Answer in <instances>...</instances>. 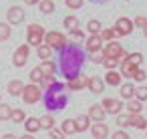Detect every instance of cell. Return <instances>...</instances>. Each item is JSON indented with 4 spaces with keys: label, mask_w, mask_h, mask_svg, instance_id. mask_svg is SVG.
I'll list each match as a JSON object with an SVG mask.
<instances>
[{
    "label": "cell",
    "mask_w": 147,
    "mask_h": 139,
    "mask_svg": "<svg viewBox=\"0 0 147 139\" xmlns=\"http://www.w3.org/2000/svg\"><path fill=\"white\" fill-rule=\"evenodd\" d=\"M103 65H105V69H107V71H119L121 61H117V59H107V57H105Z\"/></svg>",
    "instance_id": "36"
},
{
    "label": "cell",
    "mask_w": 147,
    "mask_h": 139,
    "mask_svg": "<svg viewBox=\"0 0 147 139\" xmlns=\"http://www.w3.org/2000/svg\"><path fill=\"white\" fill-rule=\"evenodd\" d=\"M131 65H135V67H141V63H143V55L141 53H129V59H127Z\"/></svg>",
    "instance_id": "37"
},
{
    "label": "cell",
    "mask_w": 147,
    "mask_h": 139,
    "mask_svg": "<svg viewBox=\"0 0 147 139\" xmlns=\"http://www.w3.org/2000/svg\"><path fill=\"white\" fill-rule=\"evenodd\" d=\"M38 121H40V129H45V131H51V129H55V117H53L51 113L42 115Z\"/></svg>",
    "instance_id": "27"
},
{
    "label": "cell",
    "mask_w": 147,
    "mask_h": 139,
    "mask_svg": "<svg viewBox=\"0 0 147 139\" xmlns=\"http://www.w3.org/2000/svg\"><path fill=\"white\" fill-rule=\"evenodd\" d=\"M24 129H26V133L34 135L36 131H40V121H38L36 117H26V121H24Z\"/></svg>",
    "instance_id": "22"
},
{
    "label": "cell",
    "mask_w": 147,
    "mask_h": 139,
    "mask_svg": "<svg viewBox=\"0 0 147 139\" xmlns=\"http://www.w3.org/2000/svg\"><path fill=\"white\" fill-rule=\"evenodd\" d=\"M22 101L26 103V105H36L40 99H42V89H40V85H32V83H28V85H24V91H22Z\"/></svg>",
    "instance_id": "6"
},
{
    "label": "cell",
    "mask_w": 147,
    "mask_h": 139,
    "mask_svg": "<svg viewBox=\"0 0 147 139\" xmlns=\"http://www.w3.org/2000/svg\"><path fill=\"white\" fill-rule=\"evenodd\" d=\"M79 18L77 16H73V14H69V16H65L63 18V26L67 28V32L71 34V32H75V30H79Z\"/></svg>",
    "instance_id": "20"
},
{
    "label": "cell",
    "mask_w": 147,
    "mask_h": 139,
    "mask_svg": "<svg viewBox=\"0 0 147 139\" xmlns=\"http://www.w3.org/2000/svg\"><path fill=\"white\" fill-rule=\"evenodd\" d=\"M65 4H67V8H71V10H79V8L83 6V0H65Z\"/></svg>",
    "instance_id": "40"
},
{
    "label": "cell",
    "mask_w": 147,
    "mask_h": 139,
    "mask_svg": "<svg viewBox=\"0 0 147 139\" xmlns=\"http://www.w3.org/2000/svg\"><path fill=\"white\" fill-rule=\"evenodd\" d=\"M101 38H103V40H107V43H113L115 38H121V34L111 26V28H105V30L101 32Z\"/></svg>",
    "instance_id": "29"
},
{
    "label": "cell",
    "mask_w": 147,
    "mask_h": 139,
    "mask_svg": "<svg viewBox=\"0 0 147 139\" xmlns=\"http://www.w3.org/2000/svg\"><path fill=\"white\" fill-rule=\"evenodd\" d=\"M91 2H107V0H91Z\"/></svg>",
    "instance_id": "50"
},
{
    "label": "cell",
    "mask_w": 147,
    "mask_h": 139,
    "mask_svg": "<svg viewBox=\"0 0 147 139\" xmlns=\"http://www.w3.org/2000/svg\"><path fill=\"white\" fill-rule=\"evenodd\" d=\"M38 8H40V12H42V14H53L57 6H55V0H40Z\"/></svg>",
    "instance_id": "31"
},
{
    "label": "cell",
    "mask_w": 147,
    "mask_h": 139,
    "mask_svg": "<svg viewBox=\"0 0 147 139\" xmlns=\"http://www.w3.org/2000/svg\"><path fill=\"white\" fill-rule=\"evenodd\" d=\"M103 47H105V40L101 38V34H91L85 40V53H89V55L103 53Z\"/></svg>",
    "instance_id": "8"
},
{
    "label": "cell",
    "mask_w": 147,
    "mask_h": 139,
    "mask_svg": "<svg viewBox=\"0 0 147 139\" xmlns=\"http://www.w3.org/2000/svg\"><path fill=\"white\" fill-rule=\"evenodd\" d=\"M24 4H30V6L32 4H40V0H24Z\"/></svg>",
    "instance_id": "48"
},
{
    "label": "cell",
    "mask_w": 147,
    "mask_h": 139,
    "mask_svg": "<svg viewBox=\"0 0 147 139\" xmlns=\"http://www.w3.org/2000/svg\"><path fill=\"white\" fill-rule=\"evenodd\" d=\"M10 113H12V107L10 105L0 103V121H10Z\"/></svg>",
    "instance_id": "35"
},
{
    "label": "cell",
    "mask_w": 147,
    "mask_h": 139,
    "mask_svg": "<svg viewBox=\"0 0 147 139\" xmlns=\"http://www.w3.org/2000/svg\"><path fill=\"white\" fill-rule=\"evenodd\" d=\"M28 57H30V47L24 43V45H20V47L14 51V55H12V65L18 67V69H22V67L28 63Z\"/></svg>",
    "instance_id": "7"
},
{
    "label": "cell",
    "mask_w": 147,
    "mask_h": 139,
    "mask_svg": "<svg viewBox=\"0 0 147 139\" xmlns=\"http://www.w3.org/2000/svg\"><path fill=\"white\" fill-rule=\"evenodd\" d=\"M71 38H75V40H87V36H85V32L81 28L75 30V32H71Z\"/></svg>",
    "instance_id": "44"
},
{
    "label": "cell",
    "mask_w": 147,
    "mask_h": 139,
    "mask_svg": "<svg viewBox=\"0 0 147 139\" xmlns=\"http://www.w3.org/2000/svg\"><path fill=\"white\" fill-rule=\"evenodd\" d=\"M119 95H121V99H127V101H131L133 97H135V85L129 81V83H123L121 87H119Z\"/></svg>",
    "instance_id": "19"
},
{
    "label": "cell",
    "mask_w": 147,
    "mask_h": 139,
    "mask_svg": "<svg viewBox=\"0 0 147 139\" xmlns=\"http://www.w3.org/2000/svg\"><path fill=\"white\" fill-rule=\"evenodd\" d=\"M2 139H18L14 133H6V135H2Z\"/></svg>",
    "instance_id": "47"
},
{
    "label": "cell",
    "mask_w": 147,
    "mask_h": 139,
    "mask_svg": "<svg viewBox=\"0 0 147 139\" xmlns=\"http://www.w3.org/2000/svg\"><path fill=\"white\" fill-rule=\"evenodd\" d=\"M129 121H131V115H123V113H121V115H117V121H115V123H117L121 129H125V127H129Z\"/></svg>",
    "instance_id": "38"
},
{
    "label": "cell",
    "mask_w": 147,
    "mask_h": 139,
    "mask_svg": "<svg viewBox=\"0 0 147 139\" xmlns=\"http://www.w3.org/2000/svg\"><path fill=\"white\" fill-rule=\"evenodd\" d=\"M87 89H89L93 95H99V93L105 91V81H103L101 77H89V85H87Z\"/></svg>",
    "instance_id": "16"
},
{
    "label": "cell",
    "mask_w": 147,
    "mask_h": 139,
    "mask_svg": "<svg viewBox=\"0 0 147 139\" xmlns=\"http://www.w3.org/2000/svg\"><path fill=\"white\" fill-rule=\"evenodd\" d=\"M45 28H42V24H28L26 26V45L28 47H34V49H38L40 45H45Z\"/></svg>",
    "instance_id": "3"
},
{
    "label": "cell",
    "mask_w": 147,
    "mask_h": 139,
    "mask_svg": "<svg viewBox=\"0 0 147 139\" xmlns=\"http://www.w3.org/2000/svg\"><path fill=\"white\" fill-rule=\"evenodd\" d=\"M121 36H127V34H131L133 30H135V24H133V20L131 18H127V16H121V18H117V22H115V26H113Z\"/></svg>",
    "instance_id": "11"
},
{
    "label": "cell",
    "mask_w": 147,
    "mask_h": 139,
    "mask_svg": "<svg viewBox=\"0 0 147 139\" xmlns=\"http://www.w3.org/2000/svg\"><path fill=\"white\" fill-rule=\"evenodd\" d=\"M145 79H147V73H145L143 69H139V71L135 73V77H133V81H135V83H143Z\"/></svg>",
    "instance_id": "43"
},
{
    "label": "cell",
    "mask_w": 147,
    "mask_h": 139,
    "mask_svg": "<svg viewBox=\"0 0 147 139\" xmlns=\"http://www.w3.org/2000/svg\"><path fill=\"white\" fill-rule=\"evenodd\" d=\"M28 79H30V83H32V85H40V83H42V73H40V69H38V67H34V69L28 73Z\"/></svg>",
    "instance_id": "34"
},
{
    "label": "cell",
    "mask_w": 147,
    "mask_h": 139,
    "mask_svg": "<svg viewBox=\"0 0 147 139\" xmlns=\"http://www.w3.org/2000/svg\"><path fill=\"white\" fill-rule=\"evenodd\" d=\"M87 53L77 43H69L63 51H59V67L67 81H73L81 75V69L85 65Z\"/></svg>",
    "instance_id": "1"
},
{
    "label": "cell",
    "mask_w": 147,
    "mask_h": 139,
    "mask_svg": "<svg viewBox=\"0 0 147 139\" xmlns=\"http://www.w3.org/2000/svg\"><path fill=\"white\" fill-rule=\"evenodd\" d=\"M135 99L137 101H147V87H135Z\"/></svg>",
    "instance_id": "39"
},
{
    "label": "cell",
    "mask_w": 147,
    "mask_h": 139,
    "mask_svg": "<svg viewBox=\"0 0 147 139\" xmlns=\"http://www.w3.org/2000/svg\"><path fill=\"white\" fill-rule=\"evenodd\" d=\"M49 137H51V139H65V133H63L61 129H57V127H55V129H51V131H49Z\"/></svg>",
    "instance_id": "42"
},
{
    "label": "cell",
    "mask_w": 147,
    "mask_h": 139,
    "mask_svg": "<svg viewBox=\"0 0 147 139\" xmlns=\"http://www.w3.org/2000/svg\"><path fill=\"white\" fill-rule=\"evenodd\" d=\"M133 24H135V26H139V28H145V26H147V18H145L143 14H139V16H135V18H133Z\"/></svg>",
    "instance_id": "41"
},
{
    "label": "cell",
    "mask_w": 147,
    "mask_h": 139,
    "mask_svg": "<svg viewBox=\"0 0 147 139\" xmlns=\"http://www.w3.org/2000/svg\"><path fill=\"white\" fill-rule=\"evenodd\" d=\"M45 45L51 49V51H63L67 45H69V38L67 34L59 32V30H49L45 34Z\"/></svg>",
    "instance_id": "4"
},
{
    "label": "cell",
    "mask_w": 147,
    "mask_h": 139,
    "mask_svg": "<svg viewBox=\"0 0 147 139\" xmlns=\"http://www.w3.org/2000/svg\"><path fill=\"white\" fill-rule=\"evenodd\" d=\"M91 61H93L95 65H103L105 57H103V53H95V55H91Z\"/></svg>",
    "instance_id": "45"
},
{
    "label": "cell",
    "mask_w": 147,
    "mask_h": 139,
    "mask_svg": "<svg viewBox=\"0 0 147 139\" xmlns=\"http://www.w3.org/2000/svg\"><path fill=\"white\" fill-rule=\"evenodd\" d=\"M129 127H135V129H147V119H145L143 115H131Z\"/></svg>",
    "instance_id": "25"
},
{
    "label": "cell",
    "mask_w": 147,
    "mask_h": 139,
    "mask_svg": "<svg viewBox=\"0 0 147 139\" xmlns=\"http://www.w3.org/2000/svg\"><path fill=\"white\" fill-rule=\"evenodd\" d=\"M87 85H89V77L81 73L77 79L67 81V91H81V89H87Z\"/></svg>",
    "instance_id": "12"
},
{
    "label": "cell",
    "mask_w": 147,
    "mask_h": 139,
    "mask_svg": "<svg viewBox=\"0 0 147 139\" xmlns=\"http://www.w3.org/2000/svg\"><path fill=\"white\" fill-rule=\"evenodd\" d=\"M61 131L65 133V137H67V135H73V133H77V125H75V119H65V121L61 123Z\"/></svg>",
    "instance_id": "26"
},
{
    "label": "cell",
    "mask_w": 147,
    "mask_h": 139,
    "mask_svg": "<svg viewBox=\"0 0 147 139\" xmlns=\"http://www.w3.org/2000/svg\"><path fill=\"white\" fill-rule=\"evenodd\" d=\"M127 59H129V57H127ZM139 69H141V67H135V65H131L129 61H123L121 67H119V73H121V77H125V79H133Z\"/></svg>",
    "instance_id": "14"
},
{
    "label": "cell",
    "mask_w": 147,
    "mask_h": 139,
    "mask_svg": "<svg viewBox=\"0 0 147 139\" xmlns=\"http://www.w3.org/2000/svg\"><path fill=\"white\" fill-rule=\"evenodd\" d=\"M105 85H111V87H121L123 85V77L119 71H107L105 73Z\"/></svg>",
    "instance_id": "15"
},
{
    "label": "cell",
    "mask_w": 147,
    "mask_h": 139,
    "mask_svg": "<svg viewBox=\"0 0 147 139\" xmlns=\"http://www.w3.org/2000/svg\"><path fill=\"white\" fill-rule=\"evenodd\" d=\"M103 57H107V59H117V61H127V57H129V53L121 47V43L119 40H113V43H107L105 47H103Z\"/></svg>",
    "instance_id": "5"
},
{
    "label": "cell",
    "mask_w": 147,
    "mask_h": 139,
    "mask_svg": "<svg viewBox=\"0 0 147 139\" xmlns=\"http://www.w3.org/2000/svg\"><path fill=\"white\" fill-rule=\"evenodd\" d=\"M91 133H93L95 139H107L109 137V127H107V123H93Z\"/></svg>",
    "instance_id": "17"
},
{
    "label": "cell",
    "mask_w": 147,
    "mask_h": 139,
    "mask_svg": "<svg viewBox=\"0 0 147 139\" xmlns=\"http://www.w3.org/2000/svg\"><path fill=\"white\" fill-rule=\"evenodd\" d=\"M111 139H129V135H127V131L119 129V131H115V133L111 135Z\"/></svg>",
    "instance_id": "46"
},
{
    "label": "cell",
    "mask_w": 147,
    "mask_h": 139,
    "mask_svg": "<svg viewBox=\"0 0 147 139\" xmlns=\"http://www.w3.org/2000/svg\"><path fill=\"white\" fill-rule=\"evenodd\" d=\"M87 32H91V34H101V32H103V24H101L97 18H93V20L87 22Z\"/></svg>",
    "instance_id": "28"
},
{
    "label": "cell",
    "mask_w": 147,
    "mask_h": 139,
    "mask_svg": "<svg viewBox=\"0 0 147 139\" xmlns=\"http://www.w3.org/2000/svg\"><path fill=\"white\" fill-rule=\"evenodd\" d=\"M42 101H45V107L49 111H61L67 107L69 103V95H67V85L55 81L49 89H45V95H42Z\"/></svg>",
    "instance_id": "2"
},
{
    "label": "cell",
    "mask_w": 147,
    "mask_h": 139,
    "mask_svg": "<svg viewBox=\"0 0 147 139\" xmlns=\"http://www.w3.org/2000/svg\"><path fill=\"white\" fill-rule=\"evenodd\" d=\"M125 107H127V115H141V111H143V103L137 99H131Z\"/></svg>",
    "instance_id": "23"
},
{
    "label": "cell",
    "mask_w": 147,
    "mask_h": 139,
    "mask_svg": "<svg viewBox=\"0 0 147 139\" xmlns=\"http://www.w3.org/2000/svg\"><path fill=\"white\" fill-rule=\"evenodd\" d=\"M87 115L91 117L93 123H105V117H107V113H105V109L101 105H91V109H89Z\"/></svg>",
    "instance_id": "13"
},
{
    "label": "cell",
    "mask_w": 147,
    "mask_h": 139,
    "mask_svg": "<svg viewBox=\"0 0 147 139\" xmlns=\"http://www.w3.org/2000/svg\"><path fill=\"white\" fill-rule=\"evenodd\" d=\"M51 55H53V51L47 47V45H40L38 49H36V57L42 61V63H47V61H51Z\"/></svg>",
    "instance_id": "30"
},
{
    "label": "cell",
    "mask_w": 147,
    "mask_h": 139,
    "mask_svg": "<svg viewBox=\"0 0 147 139\" xmlns=\"http://www.w3.org/2000/svg\"><path fill=\"white\" fill-rule=\"evenodd\" d=\"M6 89H8V93H10L12 97H18V95H22V91H24V83H22L20 79H12Z\"/></svg>",
    "instance_id": "21"
},
{
    "label": "cell",
    "mask_w": 147,
    "mask_h": 139,
    "mask_svg": "<svg viewBox=\"0 0 147 139\" xmlns=\"http://www.w3.org/2000/svg\"><path fill=\"white\" fill-rule=\"evenodd\" d=\"M24 18H26V14L20 6H8V10H6V22L8 24H22Z\"/></svg>",
    "instance_id": "10"
},
{
    "label": "cell",
    "mask_w": 147,
    "mask_h": 139,
    "mask_svg": "<svg viewBox=\"0 0 147 139\" xmlns=\"http://www.w3.org/2000/svg\"><path fill=\"white\" fill-rule=\"evenodd\" d=\"M143 34H145V36H147V26H145V28H143Z\"/></svg>",
    "instance_id": "51"
},
{
    "label": "cell",
    "mask_w": 147,
    "mask_h": 139,
    "mask_svg": "<svg viewBox=\"0 0 147 139\" xmlns=\"http://www.w3.org/2000/svg\"><path fill=\"white\" fill-rule=\"evenodd\" d=\"M101 107L105 109V113L107 115H121V111H123V103L119 101V99H113V97H105L103 101H101Z\"/></svg>",
    "instance_id": "9"
},
{
    "label": "cell",
    "mask_w": 147,
    "mask_h": 139,
    "mask_svg": "<svg viewBox=\"0 0 147 139\" xmlns=\"http://www.w3.org/2000/svg\"><path fill=\"white\" fill-rule=\"evenodd\" d=\"M10 121H12V123H24V121H26V113H24L22 109H12Z\"/></svg>",
    "instance_id": "33"
},
{
    "label": "cell",
    "mask_w": 147,
    "mask_h": 139,
    "mask_svg": "<svg viewBox=\"0 0 147 139\" xmlns=\"http://www.w3.org/2000/svg\"><path fill=\"white\" fill-rule=\"evenodd\" d=\"M0 103H2V101H0Z\"/></svg>",
    "instance_id": "53"
},
{
    "label": "cell",
    "mask_w": 147,
    "mask_h": 139,
    "mask_svg": "<svg viewBox=\"0 0 147 139\" xmlns=\"http://www.w3.org/2000/svg\"><path fill=\"white\" fill-rule=\"evenodd\" d=\"M75 125H77V133H83V131H89V129H91L93 121H91L89 115H79V117L75 119Z\"/></svg>",
    "instance_id": "18"
},
{
    "label": "cell",
    "mask_w": 147,
    "mask_h": 139,
    "mask_svg": "<svg viewBox=\"0 0 147 139\" xmlns=\"http://www.w3.org/2000/svg\"><path fill=\"white\" fill-rule=\"evenodd\" d=\"M18 139H34V135H30V133H24V135H20Z\"/></svg>",
    "instance_id": "49"
},
{
    "label": "cell",
    "mask_w": 147,
    "mask_h": 139,
    "mask_svg": "<svg viewBox=\"0 0 147 139\" xmlns=\"http://www.w3.org/2000/svg\"><path fill=\"white\" fill-rule=\"evenodd\" d=\"M12 34V28L8 22H0V43H6Z\"/></svg>",
    "instance_id": "32"
},
{
    "label": "cell",
    "mask_w": 147,
    "mask_h": 139,
    "mask_svg": "<svg viewBox=\"0 0 147 139\" xmlns=\"http://www.w3.org/2000/svg\"><path fill=\"white\" fill-rule=\"evenodd\" d=\"M38 69H40L42 77H55V73H57V65H55L53 61H47V63H42Z\"/></svg>",
    "instance_id": "24"
},
{
    "label": "cell",
    "mask_w": 147,
    "mask_h": 139,
    "mask_svg": "<svg viewBox=\"0 0 147 139\" xmlns=\"http://www.w3.org/2000/svg\"><path fill=\"white\" fill-rule=\"evenodd\" d=\"M123 2H131V0H123Z\"/></svg>",
    "instance_id": "52"
}]
</instances>
